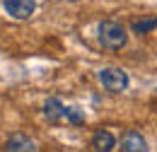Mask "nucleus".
Instances as JSON below:
<instances>
[{"instance_id":"7","label":"nucleus","mask_w":157,"mask_h":152,"mask_svg":"<svg viewBox=\"0 0 157 152\" xmlns=\"http://www.w3.org/2000/svg\"><path fill=\"white\" fill-rule=\"evenodd\" d=\"M114 145H116V140L109 131H97L92 135V150L94 152H111Z\"/></svg>"},{"instance_id":"10","label":"nucleus","mask_w":157,"mask_h":152,"mask_svg":"<svg viewBox=\"0 0 157 152\" xmlns=\"http://www.w3.org/2000/svg\"><path fill=\"white\" fill-rule=\"evenodd\" d=\"M68 2H78V0H68Z\"/></svg>"},{"instance_id":"2","label":"nucleus","mask_w":157,"mask_h":152,"mask_svg":"<svg viewBox=\"0 0 157 152\" xmlns=\"http://www.w3.org/2000/svg\"><path fill=\"white\" fill-rule=\"evenodd\" d=\"M99 82L109 92H123L128 87V73H123L121 68H101L99 70Z\"/></svg>"},{"instance_id":"8","label":"nucleus","mask_w":157,"mask_h":152,"mask_svg":"<svg viewBox=\"0 0 157 152\" xmlns=\"http://www.w3.org/2000/svg\"><path fill=\"white\" fill-rule=\"evenodd\" d=\"M157 27V17H150V19H138L131 24V29L136 32V34H147V32H152Z\"/></svg>"},{"instance_id":"3","label":"nucleus","mask_w":157,"mask_h":152,"mask_svg":"<svg viewBox=\"0 0 157 152\" xmlns=\"http://www.w3.org/2000/svg\"><path fill=\"white\" fill-rule=\"evenodd\" d=\"M2 7L7 10V15L15 19H29L36 10L34 0H2Z\"/></svg>"},{"instance_id":"4","label":"nucleus","mask_w":157,"mask_h":152,"mask_svg":"<svg viewBox=\"0 0 157 152\" xmlns=\"http://www.w3.org/2000/svg\"><path fill=\"white\" fill-rule=\"evenodd\" d=\"M7 150L10 152H34L36 142L34 138H29L27 133H12L7 138Z\"/></svg>"},{"instance_id":"1","label":"nucleus","mask_w":157,"mask_h":152,"mask_svg":"<svg viewBox=\"0 0 157 152\" xmlns=\"http://www.w3.org/2000/svg\"><path fill=\"white\" fill-rule=\"evenodd\" d=\"M126 29L118 24V22H111V19H106V22H101L99 24V44L104 46V48H111V51H118V48H123L126 46Z\"/></svg>"},{"instance_id":"5","label":"nucleus","mask_w":157,"mask_h":152,"mask_svg":"<svg viewBox=\"0 0 157 152\" xmlns=\"http://www.w3.org/2000/svg\"><path fill=\"white\" fill-rule=\"evenodd\" d=\"M121 145H123L126 152H147V142H145V138L138 133V131H128V133L123 135Z\"/></svg>"},{"instance_id":"6","label":"nucleus","mask_w":157,"mask_h":152,"mask_svg":"<svg viewBox=\"0 0 157 152\" xmlns=\"http://www.w3.org/2000/svg\"><path fill=\"white\" fill-rule=\"evenodd\" d=\"M65 106L60 104V99H46V104H44V116H46V121H51V123H58L65 118Z\"/></svg>"},{"instance_id":"9","label":"nucleus","mask_w":157,"mask_h":152,"mask_svg":"<svg viewBox=\"0 0 157 152\" xmlns=\"http://www.w3.org/2000/svg\"><path fill=\"white\" fill-rule=\"evenodd\" d=\"M65 118H68L70 123H75V126H82V123H85V114L80 111L78 106H70V109L65 111Z\"/></svg>"}]
</instances>
